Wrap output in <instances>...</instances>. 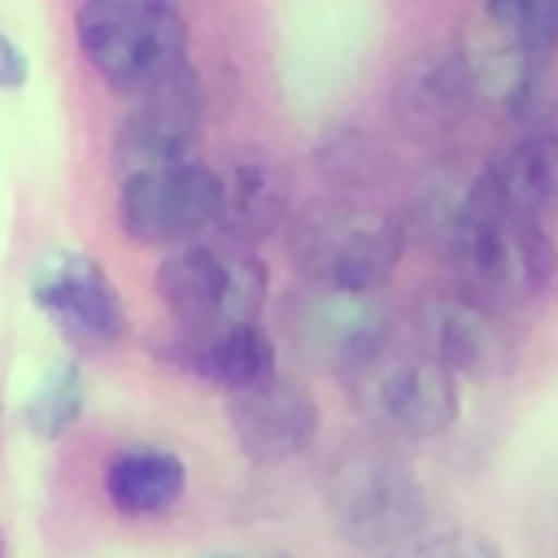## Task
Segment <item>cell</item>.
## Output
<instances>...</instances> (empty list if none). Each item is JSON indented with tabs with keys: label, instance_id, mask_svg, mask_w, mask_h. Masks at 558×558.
<instances>
[{
	"label": "cell",
	"instance_id": "4",
	"mask_svg": "<svg viewBox=\"0 0 558 558\" xmlns=\"http://www.w3.org/2000/svg\"><path fill=\"white\" fill-rule=\"evenodd\" d=\"M340 379L353 405L388 436L432 440L458 418V375L423 344H401L397 331Z\"/></svg>",
	"mask_w": 558,
	"mask_h": 558
},
{
	"label": "cell",
	"instance_id": "20",
	"mask_svg": "<svg viewBox=\"0 0 558 558\" xmlns=\"http://www.w3.org/2000/svg\"><path fill=\"white\" fill-rule=\"evenodd\" d=\"M388 558H501V549L471 532V527H458V532H436V536H414L405 545H397Z\"/></svg>",
	"mask_w": 558,
	"mask_h": 558
},
{
	"label": "cell",
	"instance_id": "8",
	"mask_svg": "<svg viewBox=\"0 0 558 558\" xmlns=\"http://www.w3.org/2000/svg\"><path fill=\"white\" fill-rule=\"evenodd\" d=\"M283 323H288L292 349L305 362H318L336 375L366 362L392 336V318L375 301V292L318 288V283H305L301 292L288 296Z\"/></svg>",
	"mask_w": 558,
	"mask_h": 558
},
{
	"label": "cell",
	"instance_id": "7",
	"mask_svg": "<svg viewBox=\"0 0 558 558\" xmlns=\"http://www.w3.org/2000/svg\"><path fill=\"white\" fill-rule=\"evenodd\" d=\"M218 205H222V174L192 157V161L122 174L118 227L135 244L183 248L218 227Z\"/></svg>",
	"mask_w": 558,
	"mask_h": 558
},
{
	"label": "cell",
	"instance_id": "1",
	"mask_svg": "<svg viewBox=\"0 0 558 558\" xmlns=\"http://www.w3.org/2000/svg\"><path fill=\"white\" fill-rule=\"evenodd\" d=\"M323 506L336 532L362 549H397L414 541L427 514L418 475L384 445L353 440L323 471Z\"/></svg>",
	"mask_w": 558,
	"mask_h": 558
},
{
	"label": "cell",
	"instance_id": "5",
	"mask_svg": "<svg viewBox=\"0 0 558 558\" xmlns=\"http://www.w3.org/2000/svg\"><path fill=\"white\" fill-rule=\"evenodd\" d=\"M445 257L458 266L462 292L488 310H510L532 301L558 270L549 231L532 218L501 209L488 179H484L480 209L471 214V222L462 227V235Z\"/></svg>",
	"mask_w": 558,
	"mask_h": 558
},
{
	"label": "cell",
	"instance_id": "23",
	"mask_svg": "<svg viewBox=\"0 0 558 558\" xmlns=\"http://www.w3.org/2000/svg\"><path fill=\"white\" fill-rule=\"evenodd\" d=\"M0 558H4V532H0Z\"/></svg>",
	"mask_w": 558,
	"mask_h": 558
},
{
	"label": "cell",
	"instance_id": "11",
	"mask_svg": "<svg viewBox=\"0 0 558 558\" xmlns=\"http://www.w3.org/2000/svg\"><path fill=\"white\" fill-rule=\"evenodd\" d=\"M227 410H231V432L240 453L257 466L288 462L305 453L318 436V401L283 375H270L244 392H231Z\"/></svg>",
	"mask_w": 558,
	"mask_h": 558
},
{
	"label": "cell",
	"instance_id": "19",
	"mask_svg": "<svg viewBox=\"0 0 558 558\" xmlns=\"http://www.w3.org/2000/svg\"><path fill=\"white\" fill-rule=\"evenodd\" d=\"M497 39L523 57H549L558 48V0H484Z\"/></svg>",
	"mask_w": 558,
	"mask_h": 558
},
{
	"label": "cell",
	"instance_id": "21",
	"mask_svg": "<svg viewBox=\"0 0 558 558\" xmlns=\"http://www.w3.org/2000/svg\"><path fill=\"white\" fill-rule=\"evenodd\" d=\"M26 74H31V61H26L22 44L0 31V92H17L26 83Z\"/></svg>",
	"mask_w": 558,
	"mask_h": 558
},
{
	"label": "cell",
	"instance_id": "3",
	"mask_svg": "<svg viewBox=\"0 0 558 558\" xmlns=\"http://www.w3.org/2000/svg\"><path fill=\"white\" fill-rule=\"evenodd\" d=\"M74 35L92 70L126 96L187 65V26L174 0H83Z\"/></svg>",
	"mask_w": 558,
	"mask_h": 558
},
{
	"label": "cell",
	"instance_id": "2",
	"mask_svg": "<svg viewBox=\"0 0 558 558\" xmlns=\"http://www.w3.org/2000/svg\"><path fill=\"white\" fill-rule=\"evenodd\" d=\"M410 244L405 218L384 209H362L349 201H323L292 218L288 253L305 283L375 292L401 262Z\"/></svg>",
	"mask_w": 558,
	"mask_h": 558
},
{
	"label": "cell",
	"instance_id": "14",
	"mask_svg": "<svg viewBox=\"0 0 558 558\" xmlns=\"http://www.w3.org/2000/svg\"><path fill=\"white\" fill-rule=\"evenodd\" d=\"M480 96V78L471 65V52L462 48H440L418 57L397 92H392V113L410 135H449L466 109Z\"/></svg>",
	"mask_w": 558,
	"mask_h": 558
},
{
	"label": "cell",
	"instance_id": "13",
	"mask_svg": "<svg viewBox=\"0 0 558 558\" xmlns=\"http://www.w3.org/2000/svg\"><path fill=\"white\" fill-rule=\"evenodd\" d=\"M418 344L453 375H501L510 366V336L501 331L497 310L471 301L466 292H440L423 301Z\"/></svg>",
	"mask_w": 558,
	"mask_h": 558
},
{
	"label": "cell",
	"instance_id": "16",
	"mask_svg": "<svg viewBox=\"0 0 558 558\" xmlns=\"http://www.w3.org/2000/svg\"><path fill=\"white\" fill-rule=\"evenodd\" d=\"M292 214V183L275 161L248 157L235 161L222 174V205L218 227L231 244H253L262 235H275Z\"/></svg>",
	"mask_w": 558,
	"mask_h": 558
},
{
	"label": "cell",
	"instance_id": "9",
	"mask_svg": "<svg viewBox=\"0 0 558 558\" xmlns=\"http://www.w3.org/2000/svg\"><path fill=\"white\" fill-rule=\"evenodd\" d=\"M201 78L192 65H179L161 83L135 96L126 118L118 122L113 157L122 174L153 170V166H174L192 161L196 140H201Z\"/></svg>",
	"mask_w": 558,
	"mask_h": 558
},
{
	"label": "cell",
	"instance_id": "10",
	"mask_svg": "<svg viewBox=\"0 0 558 558\" xmlns=\"http://www.w3.org/2000/svg\"><path fill=\"white\" fill-rule=\"evenodd\" d=\"M31 301L39 314H48L61 331L92 340V344H113L126 336V305L105 275V266L78 248H48L31 266Z\"/></svg>",
	"mask_w": 558,
	"mask_h": 558
},
{
	"label": "cell",
	"instance_id": "12",
	"mask_svg": "<svg viewBox=\"0 0 558 558\" xmlns=\"http://www.w3.org/2000/svg\"><path fill=\"white\" fill-rule=\"evenodd\" d=\"M179 371L231 392H244L270 375H279V349L257 323H218V327H183L170 344H161Z\"/></svg>",
	"mask_w": 558,
	"mask_h": 558
},
{
	"label": "cell",
	"instance_id": "15",
	"mask_svg": "<svg viewBox=\"0 0 558 558\" xmlns=\"http://www.w3.org/2000/svg\"><path fill=\"white\" fill-rule=\"evenodd\" d=\"M484 179L501 209L545 222L558 214V131H527L484 166Z\"/></svg>",
	"mask_w": 558,
	"mask_h": 558
},
{
	"label": "cell",
	"instance_id": "17",
	"mask_svg": "<svg viewBox=\"0 0 558 558\" xmlns=\"http://www.w3.org/2000/svg\"><path fill=\"white\" fill-rule=\"evenodd\" d=\"M187 466L161 445H126L105 462V497L126 519H153L183 501Z\"/></svg>",
	"mask_w": 558,
	"mask_h": 558
},
{
	"label": "cell",
	"instance_id": "18",
	"mask_svg": "<svg viewBox=\"0 0 558 558\" xmlns=\"http://www.w3.org/2000/svg\"><path fill=\"white\" fill-rule=\"evenodd\" d=\"M83 401H87V384H83L78 362H57L52 371H44V379L26 397V410L22 414H26V427L35 436L57 440V436H65L78 423Z\"/></svg>",
	"mask_w": 558,
	"mask_h": 558
},
{
	"label": "cell",
	"instance_id": "6",
	"mask_svg": "<svg viewBox=\"0 0 558 558\" xmlns=\"http://www.w3.org/2000/svg\"><path fill=\"white\" fill-rule=\"evenodd\" d=\"M270 275L244 244H183L157 266V296L183 327L257 323Z\"/></svg>",
	"mask_w": 558,
	"mask_h": 558
},
{
	"label": "cell",
	"instance_id": "22",
	"mask_svg": "<svg viewBox=\"0 0 558 558\" xmlns=\"http://www.w3.org/2000/svg\"><path fill=\"white\" fill-rule=\"evenodd\" d=\"M205 558H288V554H205Z\"/></svg>",
	"mask_w": 558,
	"mask_h": 558
}]
</instances>
